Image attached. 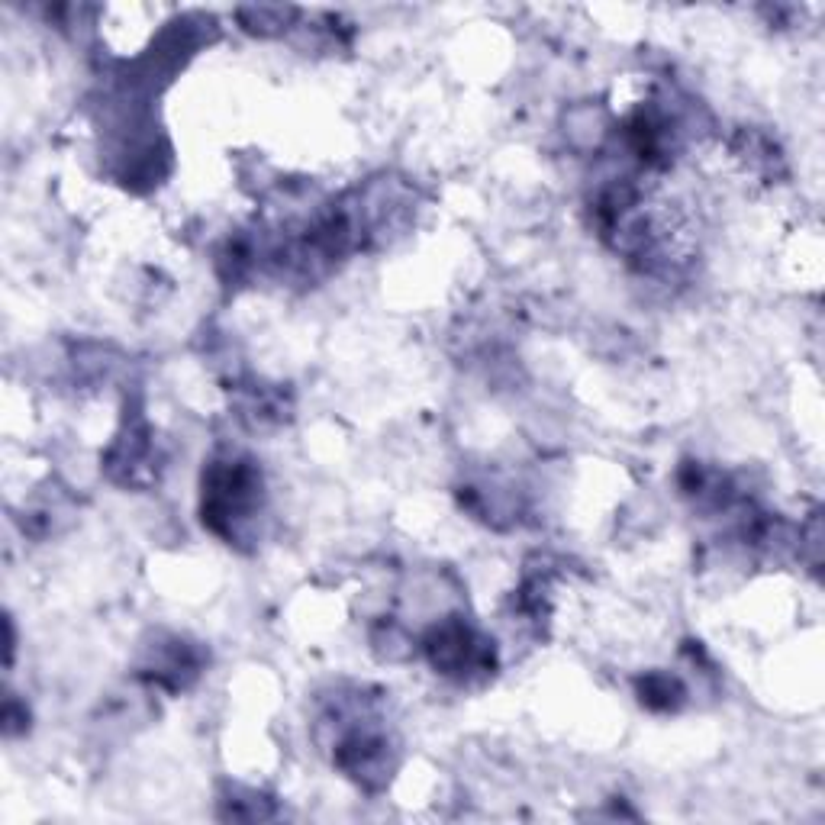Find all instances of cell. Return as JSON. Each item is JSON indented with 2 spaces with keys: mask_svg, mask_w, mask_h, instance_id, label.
Masks as SVG:
<instances>
[{
  "mask_svg": "<svg viewBox=\"0 0 825 825\" xmlns=\"http://www.w3.org/2000/svg\"><path fill=\"white\" fill-rule=\"evenodd\" d=\"M639 693L648 706L655 709H674L684 697V687H680V680L671 677V674H648L642 684H639Z\"/></svg>",
  "mask_w": 825,
  "mask_h": 825,
  "instance_id": "obj_1",
  "label": "cell"
}]
</instances>
